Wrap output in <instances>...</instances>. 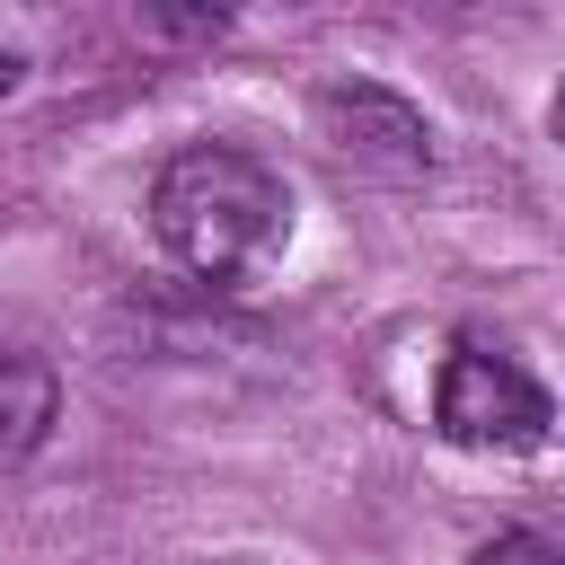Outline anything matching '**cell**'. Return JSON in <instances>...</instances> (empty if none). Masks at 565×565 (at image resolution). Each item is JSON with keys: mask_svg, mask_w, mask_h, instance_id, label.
<instances>
[{"mask_svg": "<svg viewBox=\"0 0 565 565\" xmlns=\"http://www.w3.org/2000/svg\"><path fill=\"white\" fill-rule=\"evenodd\" d=\"M150 230H159V247L194 282L230 291V282H256L282 256V238H291V185L256 150H238V141H194V150H177L159 168Z\"/></svg>", "mask_w": 565, "mask_h": 565, "instance_id": "1", "label": "cell"}, {"mask_svg": "<svg viewBox=\"0 0 565 565\" xmlns=\"http://www.w3.org/2000/svg\"><path fill=\"white\" fill-rule=\"evenodd\" d=\"M547 424H556V406L512 353H494L477 335H459L441 353V371H433V433L441 441H459V450H539Z\"/></svg>", "mask_w": 565, "mask_h": 565, "instance_id": "2", "label": "cell"}, {"mask_svg": "<svg viewBox=\"0 0 565 565\" xmlns=\"http://www.w3.org/2000/svg\"><path fill=\"white\" fill-rule=\"evenodd\" d=\"M309 124H318V141H327L335 159H353L362 177L406 185V177L433 168V124H424L397 88H380V79H327V88L309 97Z\"/></svg>", "mask_w": 565, "mask_h": 565, "instance_id": "3", "label": "cell"}, {"mask_svg": "<svg viewBox=\"0 0 565 565\" xmlns=\"http://www.w3.org/2000/svg\"><path fill=\"white\" fill-rule=\"evenodd\" d=\"M53 406H62L53 362L26 353V344H0V459H26L53 433Z\"/></svg>", "mask_w": 565, "mask_h": 565, "instance_id": "4", "label": "cell"}, {"mask_svg": "<svg viewBox=\"0 0 565 565\" xmlns=\"http://www.w3.org/2000/svg\"><path fill=\"white\" fill-rule=\"evenodd\" d=\"M477 565H565V547H556L547 530H494V539L477 547Z\"/></svg>", "mask_w": 565, "mask_h": 565, "instance_id": "5", "label": "cell"}, {"mask_svg": "<svg viewBox=\"0 0 565 565\" xmlns=\"http://www.w3.org/2000/svg\"><path fill=\"white\" fill-rule=\"evenodd\" d=\"M18 79H26V62H18V53H0V97H18Z\"/></svg>", "mask_w": 565, "mask_h": 565, "instance_id": "6", "label": "cell"}, {"mask_svg": "<svg viewBox=\"0 0 565 565\" xmlns=\"http://www.w3.org/2000/svg\"><path fill=\"white\" fill-rule=\"evenodd\" d=\"M547 124H556V141H565V88H556V97H547Z\"/></svg>", "mask_w": 565, "mask_h": 565, "instance_id": "7", "label": "cell"}, {"mask_svg": "<svg viewBox=\"0 0 565 565\" xmlns=\"http://www.w3.org/2000/svg\"><path fill=\"white\" fill-rule=\"evenodd\" d=\"M230 565H238V556H230Z\"/></svg>", "mask_w": 565, "mask_h": 565, "instance_id": "8", "label": "cell"}]
</instances>
